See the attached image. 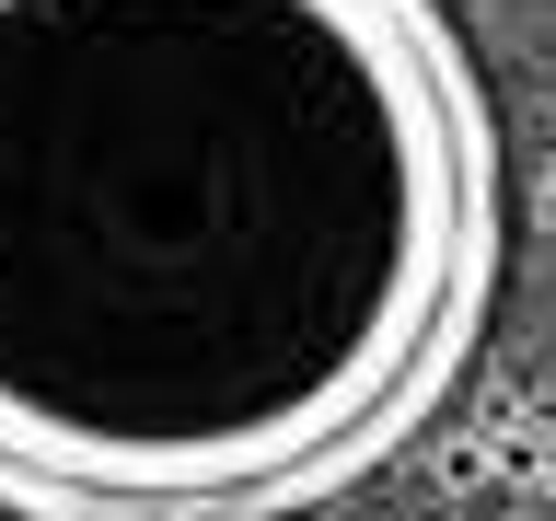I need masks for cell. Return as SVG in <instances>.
<instances>
[{"mask_svg":"<svg viewBox=\"0 0 556 521\" xmlns=\"http://www.w3.org/2000/svg\"><path fill=\"white\" fill-rule=\"evenodd\" d=\"M510 267L441 0H0V521H302L429 441Z\"/></svg>","mask_w":556,"mask_h":521,"instance_id":"cell-1","label":"cell"}]
</instances>
